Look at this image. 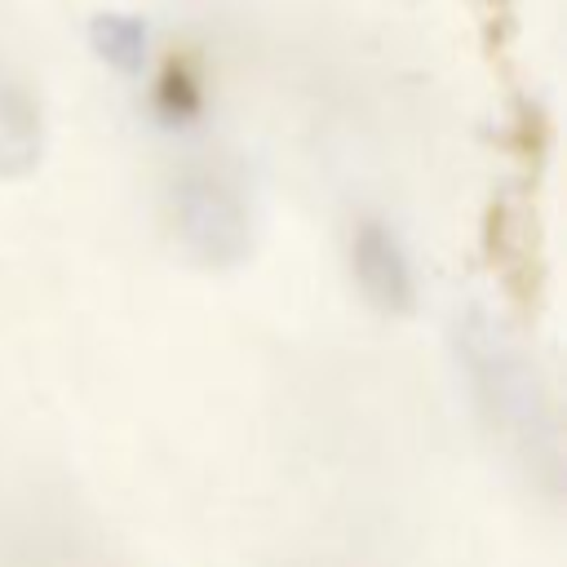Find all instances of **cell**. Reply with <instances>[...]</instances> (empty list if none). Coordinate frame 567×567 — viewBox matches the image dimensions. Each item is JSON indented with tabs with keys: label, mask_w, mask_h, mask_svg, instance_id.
<instances>
[{
	"label": "cell",
	"mask_w": 567,
	"mask_h": 567,
	"mask_svg": "<svg viewBox=\"0 0 567 567\" xmlns=\"http://www.w3.org/2000/svg\"><path fill=\"white\" fill-rule=\"evenodd\" d=\"M456 359L492 439L549 492H558V416L523 341L483 306L456 315Z\"/></svg>",
	"instance_id": "obj_1"
},
{
	"label": "cell",
	"mask_w": 567,
	"mask_h": 567,
	"mask_svg": "<svg viewBox=\"0 0 567 567\" xmlns=\"http://www.w3.org/2000/svg\"><path fill=\"white\" fill-rule=\"evenodd\" d=\"M173 235L190 261L208 270L239 266L252 248V217L244 190L217 168H186L168 195Z\"/></svg>",
	"instance_id": "obj_2"
},
{
	"label": "cell",
	"mask_w": 567,
	"mask_h": 567,
	"mask_svg": "<svg viewBox=\"0 0 567 567\" xmlns=\"http://www.w3.org/2000/svg\"><path fill=\"white\" fill-rule=\"evenodd\" d=\"M350 266L359 279V292L381 310V315H408L416 306V284L408 252L399 235L385 221H359L350 239Z\"/></svg>",
	"instance_id": "obj_3"
},
{
	"label": "cell",
	"mask_w": 567,
	"mask_h": 567,
	"mask_svg": "<svg viewBox=\"0 0 567 567\" xmlns=\"http://www.w3.org/2000/svg\"><path fill=\"white\" fill-rule=\"evenodd\" d=\"M44 151V120L35 93L0 58V177H27Z\"/></svg>",
	"instance_id": "obj_4"
},
{
	"label": "cell",
	"mask_w": 567,
	"mask_h": 567,
	"mask_svg": "<svg viewBox=\"0 0 567 567\" xmlns=\"http://www.w3.org/2000/svg\"><path fill=\"white\" fill-rule=\"evenodd\" d=\"M89 44H93V53H97L106 66H115V71H124V75H137V71L146 66L151 31H146V22L133 18V13H97V18L89 22Z\"/></svg>",
	"instance_id": "obj_5"
}]
</instances>
